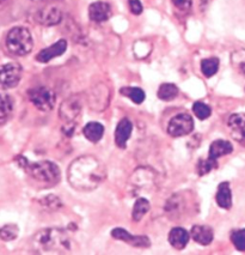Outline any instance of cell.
Returning a JSON list of instances; mask_svg holds the SVG:
<instances>
[{"mask_svg":"<svg viewBox=\"0 0 245 255\" xmlns=\"http://www.w3.org/2000/svg\"><path fill=\"white\" fill-rule=\"evenodd\" d=\"M6 47L14 55L23 56L29 54L34 47V41L30 31L24 26H16L8 31Z\"/></svg>","mask_w":245,"mask_h":255,"instance_id":"obj_3","label":"cell"},{"mask_svg":"<svg viewBox=\"0 0 245 255\" xmlns=\"http://www.w3.org/2000/svg\"><path fill=\"white\" fill-rule=\"evenodd\" d=\"M19 229L16 224H7L0 229V239L4 241H12L18 236Z\"/></svg>","mask_w":245,"mask_h":255,"instance_id":"obj_26","label":"cell"},{"mask_svg":"<svg viewBox=\"0 0 245 255\" xmlns=\"http://www.w3.org/2000/svg\"><path fill=\"white\" fill-rule=\"evenodd\" d=\"M133 131V124L129 119H122L119 124H117L116 129H115V143L121 149H125L127 141L131 138Z\"/></svg>","mask_w":245,"mask_h":255,"instance_id":"obj_14","label":"cell"},{"mask_svg":"<svg viewBox=\"0 0 245 255\" xmlns=\"http://www.w3.org/2000/svg\"><path fill=\"white\" fill-rule=\"evenodd\" d=\"M172 2L175 4V6L179 10L187 11L191 7L193 4V0H172Z\"/></svg>","mask_w":245,"mask_h":255,"instance_id":"obj_31","label":"cell"},{"mask_svg":"<svg viewBox=\"0 0 245 255\" xmlns=\"http://www.w3.org/2000/svg\"><path fill=\"white\" fill-rule=\"evenodd\" d=\"M150 201L145 198H139V199L135 201L134 207H133V211H132V218L133 221L139 222L143 219V217L149 212L150 210Z\"/></svg>","mask_w":245,"mask_h":255,"instance_id":"obj_22","label":"cell"},{"mask_svg":"<svg viewBox=\"0 0 245 255\" xmlns=\"http://www.w3.org/2000/svg\"><path fill=\"white\" fill-rule=\"evenodd\" d=\"M129 2V8H131L132 13L134 14H140L143 12L144 7H143V4H141L140 0H128Z\"/></svg>","mask_w":245,"mask_h":255,"instance_id":"obj_30","label":"cell"},{"mask_svg":"<svg viewBox=\"0 0 245 255\" xmlns=\"http://www.w3.org/2000/svg\"><path fill=\"white\" fill-rule=\"evenodd\" d=\"M190 236L195 242L201 246H208L213 241V230L208 225H194L190 230Z\"/></svg>","mask_w":245,"mask_h":255,"instance_id":"obj_15","label":"cell"},{"mask_svg":"<svg viewBox=\"0 0 245 255\" xmlns=\"http://www.w3.org/2000/svg\"><path fill=\"white\" fill-rule=\"evenodd\" d=\"M194 120L189 114H178L173 117L167 125V132L171 137H183L193 132Z\"/></svg>","mask_w":245,"mask_h":255,"instance_id":"obj_7","label":"cell"},{"mask_svg":"<svg viewBox=\"0 0 245 255\" xmlns=\"http://www.w3.org/2000/svg\"><path fill=\"white\" fill-rule=\"evenodd\" d=\"M193 112L200 120H206L212 114V109L203 102H195L193 106Z\"/></svg>","mask_w":245,"mask_h":255,"instance_id":"obj_27","label":"cell"},{"mask_svg":"<svg viewBox=\"0 0 245 255\" xmlns=\"http://www.w3.org/2000/svg\"><path fill=\"white\" fill-rule=\"evenodd\" d=\"M34 247L40 252L64 253L70 249V240L66 233L60 229H43L36 233L32 240Z\"/></svg>","mask_w":245,"mask_h":255,"instance_id":"obj_2","label":"cell"},{"mask_svg":"<svg viewBox=\"0 0 245 255\" xmlns=\"http://www.w3.org/2000/svg\"><path fill=\"white\" fill-rule=\"evenodd\" d=\"M69 182L78 191H93L105 179V168L99 159L93 156H81L71 163Z\"/></svg>","mask_w":245,"mask_h":255,"instance_id":"obj_1","label":"cell"},{"mask_svg":"<svg viewBox=\"0 0 245 255\" xmlns=\"http://www.w3.org/2000/svg\"><path fill=\"white\" fill-rule=\"evenodd\" d=\"M217 204L221 209L230 210L232 206V193L229 182H221L218 187L217 195H215Z\"/></svg>","mask_w":245,"mask_h":255,"instance_id":"obj_18","label":"cell"},{"mask_svg":"<svg viewBox=\"0 0 245 255\" xmlns=\"http://www.w3.org/2000/svg\"><path fill=\"white\" fill-rule=\"evenodd\" d=\"M67 49L66 40H60L54 44H52L48 48H44L38 53L36 56V60L40 62H49L52 59L57 58V56L63 55Z\"/></svg>","mask_w":245,"mask_h":255,"instance_id":"obj_13","label":"cell"},{"mask_svg":"<svg viewBox=\"0 0 245 255\" xmlns=\"http://www.w3.org/2000/svg\"><path fill=\"white\" fill-rule=\"evenodd\" d=\"M219 70V59L217 58H208L203 59L201 61V71L205 77H213Z\"/></svg>","mask_w":245,"mask_h":255,"instance_id":"obj_23","label":"cell"},{"mask_svg":"<svg viewBox=\"0 0 245 255\" xmlns=\"http://www.w3.org/2000/svg\"><path fill=\"white\" fill-rule=\"evenodd\" d=\"M217 162H213L212 159H202V161L199 162V164H197V174L199 175H206L209 171L212 170V169L217 168Z\"/></svg>","mask_w":245,"mask_h":255,"instance_id":"obj_29","label":"cell"},{"mask_svg":"<svg viewBox=\"0 0 245 255\" xmlns=\"http://www.w3.org/2000/svg\"><path fill=\"white\" fill-rule=\"evenodd\" d=\"M121 94L123 96L128 97L129 100L137 103V105H141L145 101V97H146L144 90L140 88H122L121 89Z\"/></svg>","mask_w":245,"mask_h":255,"instance_id":"obj_24","label":"cell"},{"mask_svg":"<svg viewBox=\"0 0 245 255\" xmlns=\"http://www.w3.org/2000/svg\"><path fill=\"white\" fill-rule=\"evenodd\" d=\"M153 185H155V176L152 170L147 168H139L132 175L129 188H132L133 194H137L145 189H151Z\"/></svg>","mask_w":245,"mask_h":255,"instance_id":"obj_8","label":"cell"},{"mask_svg":"<svg viewBox=\"0 0 245 255\" xmlns=\"http://www.w3.org/2000/svg\"><path fill=\"white\" fill-rule=\"evenodd\" d=\"M189 237L190 235L187 230H184L183 228H175L169 233V242L173 248L181 251L188 245Z\"/></svg>","mask_w":245,"mask_h":255,"instance_id":"obj_19","label":"cell"},{"mask_svg":"<svg viewBox=\"0 0 245 255\" xmlns=\"http://www.w3.org/2000/svg\"><path fill=\"white\" fill-rule=\"evenodd\" d=\"M229 128L231 131L232 135L237 140H244L245 139V114L238 113V114H233L229 118L227 121Z\"/></svg>","mask_w":245,"mask_h":255,"instance_id":"obj_16","label":"cell"},{"mask_svg":"<svg viewBox=\"0 0 245 255\" xmlns=\"http://www.w3.org/2000/svg\"><path fill=\"white\" fill-rule=\"evenodd\" d=\"M63 19V13L57 6H47L40 10L36 14V20L46 26L57 25Z\"/></svg>","mask_w":245,"mask_h":255,"instance_id":"obj_11","label":"cell"},{"mask_svg":"<svg viewBox=\"0 0 245 255\" xmlns=\"http://www.w3.org/2000/svg\"><path fill=\"white\" fill-rule=\"evenodd\" d=\"M82 133L87 140L97 143V141L101 140L103 134H104V127L98 123H88L82 129Z\"/></svg>","mask_w":245,"mask_h":255,"instance_id":"obj_21","label":"cell"},{"mask_svg":"<svg viewBox=\"0 0 245 255\" xmlns=\"http://www.w3.org/2000/svg\"><path fill=\"white\" fill-rule=\"evenodd\" d=\"M22 66L17 62H8L0 66V89L7 90L17 87L22 78Z\"/></svg>","mask_w":245,"mask_h":255,"instance_id":"obj_6","label":"cell"},{"mask_svg":"<svg viewBox=\"0 0 245 255\" xmlns=\"http://www.w3.org/2000/svg\"><path fill=\"white\" fill-rule=\"evenodd\" d=\"M13 113V101L6 94H0V126L6 124Z\"/></svg>","mask_w":245,"mask_h":255,"instance_id":"obj_20","label":"cell"},{"mask_svg":"<svg viewBox=\"0 0 245 255\" xmlns=\"http://www.w3.org/2000/svg\"><path fill=\"white\" fill-rule=\"evenodd\" d=\"M2 1H4V0H0V2H2Z\"/></svg>","mask_w":245,"mask_h":255,"instance_id":"obj_33","label":"cell"},{"mask_svg":"<svg viewBox=\"0 0 245 255\" xmlns=\"http://www.w3.org/2000/svg\"><path fill=\"white\" fill-rule=\"evenodd\" d=\"M111 236L114 239L121 240V241L128 243V245L134 246V247L147 248L151 246V241H150L147 236H133L128 231L121 229V228H117V229H114L111 231Z\"/></svg>","mask_w":245,"mask_h":255,"instance_id":"obj_10","label":"cell"},{"mask_svg":"<svg viewBox=\"0 0 245 255\" xmlns=\"http://www.w3.org/2000/svg\"><path fill=\"white\" fill-rule=\"evenodd\" d=\"M111 16V7L108 2L104 1H96L92 2L88 7V17L92 22H105L110 18Z\"/></svg>","mask_w":245,"mask_h":255,"instance_id":"obj_12","label":"cell"},{"mask_svg":"<svg viewBox=\"0 0 245 255\" xmlns=\"http://www.w3.org/2000/svg\"><path fill=\"white\" fill-rule=\"evenodd\" d=\"M82 108V99L81 95H73L61 103L59 109V115L65 123H73L78 115L81 114Z\"/></svg>","mask_w":245,"mask_h":255,"instance_id":"obj_9","label":"cell"},{"mask_svg":"<svg viewBox=\"0 0 245 255\" xmlns=\"http://www.w3.org/2000/svg\"><path fill=\"white\" fill-rule=\"evenodd\" d=\"M26 170L31 175L32 179L47 185H55L60 181V169L55 163L49 161H41L26 164Z\"/></svg>","mask_w":245,"mask_h":255,"instance_id":"obj_4","label":"cell"},{"mask_svg":"<svg viewBox=\"0 0 245 255\" xmlns=\"http://www.w3.org/2000/svg\"><path fill=\"white\" fill-rule=\"evenodd\" d=\"M28 96L32 105L41 112L52 111L54 108L55 100H57L54 91L46 87L31 89V90H29Z\"/></svg>","mask_w":245,"mask_h":255,"instance_id":"obj_5","label":"cell"},{"mask_svg":"<svg viewBox=\"0 0 245 255\" xmlns=\"http://www.w3.org/2000/svg\"><path fill=\"white\" fill-rule=\"evenodd\" d=\"M34 1H47V0H34Z\"/></svg>","mask_w":245,"mask_h":255,"instance_id":"obj_32","label":"cell"},{"mask_svg":"<svg viewBox=\"0 0 245 255\" xmlns=\"http://www.w3.org/2000/svg\"><path fill=\"white\" fill-rule=\"evenodd\" d=\"M233 151V146L230 141L224 140V139H218L212 143L211 147H209L208 158L212 159L213 162H217L220 157L229 155Z\"/></svg>","mask_w":245,"mask_h":255,"instance_id":"obj_17","label":"cell"},{"mask_svg":"<svg viewBox=\"0 0 245 255\" xmlns=\"http://www.w3.org/2000/svg\"><path fill=\"white\" fill-rule=\"evenodd\" d=\"M231 241L238 251L245 252V229L235 231L231 235Z\"/></svg>","mask_w":245,"mask_h":255,"instance_id":"obj_28","label":"cell"},{"mask_svg":"<svg viewBox=\"0 0 245 255\" xmlns=\"http://www.w3.org/2000/svg\"><path fill=\"white\" fill-rule=\"evenodd\" d=\"M178 95V88L173 84H163L159 87L158 97L163 101H172Z\"/></svg>","mask_w":245,"mask_h":255,"instance_id":"obj_25","label":"cell"}]
</instances>
